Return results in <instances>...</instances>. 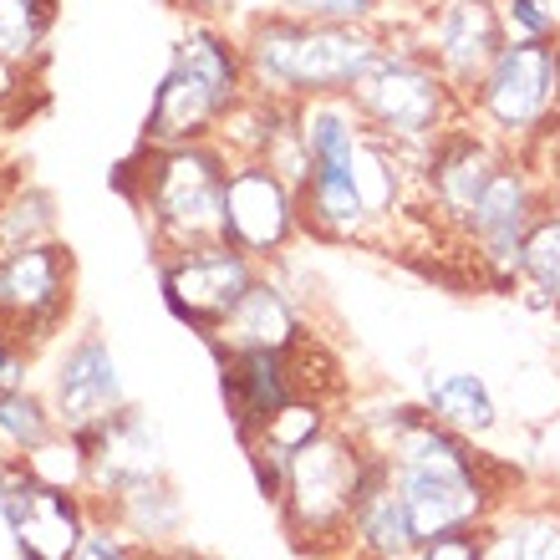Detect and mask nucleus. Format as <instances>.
Masks as SVG:
<instances>
[{
    "label": "nucleus",
    "mask_w": 560,
    "mask_h": 560,
    "mask_svg": "<svg viewBox=\"0 0 560 560\" xmlns=\"http://www.w3.org/2000/svg\"><path fill=\"white\" fill-rule=\"evenodd\" d=\"M15 184H21V178H15V168H5V163H0V205L11 199V189H15Z\"/></svg>",
    "instance_id": "obj_33"
},
{
    "label": "nucleus",
    "mask_w": 560,
    "mask_h": 560,
    "mask_svg": "<svg viewBox=\"0 0 560 560\" xmlns=\"http://www.w3.org/2000/svg\"><path fill=\"white\" fill-rule=\"evenodd\" d=\"M469 118L510 153H540L560 138V42H504L469 92Z\"/></svg>",
    "instance_id": "obj_6"
},
{
    "label": "nucleus",
    "mask_w": 560,
    "mask_h": 560,
    "mask_svg": "<svg viewBox=\"0 0 560 560\" xmlns=\"http://www.w3.org/2000/svg\"><path fill=\"white\" fill-rule=\"evenodd\" d=\"M42 240H51V199L42 189L15 184L11 199L0 205V255H15Z\"/></svg>",
    "instance_id": "obj_25"
},
{
    "label": "nucleus",
    "mask_w": 560,
    "mask_h": 560,
    "mask_svg": "<svg viewBox=\"0 0 560 560\" xmlns=\"http://www.w3.org/2000/svg\"><path fill=\"white\" fill-rule=\"evenodd\" d=\"M240 46H245L250 92L280 97V103H306V97H352V88L393 46V31L266 11L250 21Z\"/></svg>",
    "instance_id": "obj_1"
},
{
    "label": "nucleus",
    "mask_w": 560,
    "mask_h": 560,
    "mask_svg": "<svg viewBox=\"0 0 560 560\" xmlns=\"http://www.w3.org/2000/svg\"><path fill=\"white\" fill-rule=\"evenodd\" d=\"M51 408H57V423L67 428V433L103 423L107 413L128 408L118 362H113V352H107L103 337H82L72 352L61 357L57 387H51Z\"/></svg>",
    "instance_id": "obj_17"
},
{
    "label": "nucleus",
    "mask_w": 560,
    "mask_h": 560,
    "mask_svg": "<svg viewBox=\"0 0 560 560\" xmlns=\"http://www.w3.org/2000/svg\"><path fill=\"white\" fill-rule=\"evenodd\" d=\"M372 448L357 439L347 418L326 428L316 443H306L285 469V489H280V525L291 535L295 550L306 556H341L347 550V530H352V510L368 479Z\"/></svg>",
    "instance_id": "obj_5"
},
{
    "label": "nucleus",
    "mask_w": 560,
    "mask_h": 560,
    "mask_svg": "<svg viewBox=\"0 0 560 560\" xmlns=\"http://www.w3.org/2000/svg\"><path fill=\"white\" fill-rule=\"evenodd\" d=\"M510 42H560V0H500Z\"/></svg>",
    "instance_id": "obj_27"
},
{
    "label": "nucleus",
    "mask_w": 560,
    "mask_h": 560,
    "mask_svg": "<svg viewBox=\"0 0 560 560\" xmlns=\"http://www.w3.org/2000/svg\"><path fill=\"white\" fill-rule=\"evenodd\" d=\"M57 21V0H0V61L36 67Z\"/></svg>",
    "instance_id": "obj_23"
},
{
    "label": "nucleus",
    "mask_w": 560,
    "mask_h": 560,
    "mask_svg": "<svg viewBox=\"0 0 560 560\" xmlns=\"http://www.w3.org/2000/svg\"><path fill=\"white\" fill-rule=\"evenodd\" d=\"M515 291L525 295V306L560 316V209L546 205V214L530 224L525 250H520V280Z\"/></svg>",
    "instance_id": "obj_21"
},
{
    "label": "nucleus",
    "mask_w": 560,
    "mask_h": 560,
    "mask_svg": "<svg viewBox=\"0 0 560 560\" xmlns=\"http://www.w3.org/2000/svg\"><path fill=\"white\" fill-rule=\"evenodd\" d=\"M393 485H398L408 520H413V540H443L458 530H479L510 494H515L520 474L489 458L485 469H418V464H393Z\"/></svg>",
    "instance_id": "obj_8"
},
{
    "label": "nucleus",
    "mask_w": 560,
    "mask_h": 560,
    "mask_svg": "<svg viewBox=\"0 0 560 560\" xmlns=\"http://www.w3.org/2000/svg\"><path fill=\"white\" fill-rule=\"evenodd\" d=\"M26 357L11 337H0V387H21V372H26Z\"/></svg>",
    "instance_id": "obj_32"
},
{
    "label": "nucleus",
    "mask_w": 560,
    "mask_h": 560,
    "mask_svg": "<svg viewBox=\"0 0 560 560\" xmlns=\"http://www.w3.org/2000/svg\"><path fill=\"white\" fill-rule=\"evenodd\" d=\"M72 311V250L57 240L0 255V337L21 352L51 341Z\"/></svg>",
    "instance_id": "obj_10"
},
{
    "label": "nucleus",
    "mask_w": 560,
    "mask_h": 560,
    "mask_svg": "<svg viewBox=\"0 0 560 560\" xmlns=\"http://www.w3.org/2000/svg\"><path fill=\"white\" fill-rule=\"evenodd\" d=\"M250 97V72H245V46L224 36L220 26H189V36L174 46V61L163 72L153 107H148V148L205 143L224 128V118Z\"/></svg>",
    "instance_id": "obj_4"
},
{
    "label": "nucleus",
    "mask_w": 560,
    "mask_h": 560,
    "mask_svg": "<svg viewBox=\"0 0 560 560\" xmlns=\"http://www.w3.org/2000/svg\"><path fill=\"white\" fill-rule=\"evenodd\" d=\"M546 174L530 153H510L485 184L479 205L458 230V245L474 255V276L494 291H515L520 280V250L530 224L546 214Z\"/></svg>",
    "instance_id": "obj_7"
},
{
    "label": "nucleus",
    "mask_w": 560,
    "mask_h": 560,
    "mask_svg": "<svg viewBox=\"0 0 560 560\" xmlns=\"http://www.w3.org/2000/svg\"><path fill=\"white\" fill-rule=\"evenodd\" d=\"M230 148L220 138L205 143H174V148H148L143 159L128 163L138 174L122 178V189L138 199L148 220V235L163 255L194 250L209 240H224V184H230Z\"/></svg>",
    "instance_id": "obj_2"
},
{
    "label": "nucleus",
    "mask_w": 560,
    "mask_h": 560,
    "mask_svg": "<svg viewBox=\"0 0 560 560\" xmlns=\"http://www.w3.org/2000/svg\"><path fill=\"white\" fill-rule=\"evenodd\" d=\"M77 560H159V546H143L128 530H118L113 520L92 515L82 546H77Z\"/></svg>",
    "instance_id": "obj_28"
},
{
    "label": "nucleus",
    "mask_w": 560,
    "mask_h": 560,
    "mask_svg": "<svg viewBox=\"0 0 560 560\" xmlns=\"http://www.w3.org/2000/svg\"><path fill=\"white\" fill-rule=\"evenodd\" d=\"M82 458H88V494L82 500H118L128 489L148 485V479H163V443H159V428L148 423V413L138 408H118L107 413L103 423L92 428H77L72 433Z\"/></svg>",
    "instance_id": "obj_14"
},
{
    "label": "nucleus",
    "mask_w": 560,
    "mask_h": 560,
    "mask_svg": "<svg viewBox=\"0 0 560 560\" xmlns=\"http://www.w3.org/2000/svg\"><path fill=\"white\" fill-rule=\"evenodd\" d=\"M352 103L368 118L372 133L387 138L398 153H408L418 163V174H423L428 153L443 143V133L469 122L464 92L423 57V46L408 31H393V46L352 88Z\"/></svg>",
    "instance_id": "obj_3"
},
{
    "label": "nucleus",
    "mask_w": 560,
    "mask_h": 560,
    "mask_svg": "<svg viewBox=\"0 0 560 560\" xmlns=\"http://www.w3.org/2000/svg\"><path fill=\"white\" fill-rule=\"evenodd\" d=\"M266 276L260 260L245 250H235L230 240H209L194 250L163 255L159 280H163V301L184 326H194L199 337H214L224 326V316L245 301L255 280Z\"/></svg>",
    "instance_id": "obj_11"
},
{
    "label": "nucleus",
    "mask_w": 560,
    "mask_h": 560,
    "mask_svg": "<svg viewBox=\"0 0 560 560\" xmlns=\"http://www.w3.org/2000/svg\"><path fill=\"white\" fill-rule=\"evenodd\" d=\"M209 352L220 362L224 408H230V423H235L240 443H250L270 423V413H280L291 398H301L291 352H260V347H245V352L209 347Z\"/></svg>",
    "instance_id": "obj_15"
},
{
    "label": "nucleus",
    "mask_w": 560,
    "mask_h": 560,
    "mask_svg": "<svg viewBox=\"0 0 560 560\" xmlns=\"http://www.w3.org/2000/svg\"><path fill=\"white\" fill-rule=\"evenodd\" d=\"M535 163H540V174H546V199L550 209H560V138H550L540 153H530Z\"/></svg>",
    "instance_id": "obj_30"
},
{
    "label": "nucleus",
    "mask_w": 560,
    "mask_h": 560,
    "mask_svg": "<svg viewBox=\"0 0 560 560\" xmlns=\"http://www.w3.org/2000/svg\"><path fill=\"white\" fill-rule=\"evenodd\" d=\"M413 550V520H408V504L393 485V458L372 448L368 479H362V494L352 510V530H347V550L337 560H408Z\"/></svg>",
    "instance_id": "obj_16"
},
{
    "label": "nucleus",
    "mask_w": 560,
    "mask_h": 560,
    "mask_svg": "<svg viewBox=\"0 0 560 560\" xmlns=\"http://www.w3.org/2000/svg\"><path fill=\"white\" fill-rule=\"evenodd\" d=\"M0 520L11 525L21 560H77L92 510L82 489L46 485L26 454H11L0 458Z\"/></svg>",
    "instance_id": "obj_9"
},
{
    "label": "nucleus",
    "mask_w": 560,
    "mask_h": 560,
    "mask_svg": "<svg viewBox=\"0 0 560 560\" xmlns=\"http://www.w3.org/2000/svg\"><path fill=\"white\" fill-rule=\"evenodd\" d=\"M57 433H61V423L51 402H42L26 387H0V439L11 443L15 454H36Z\"/></svg>",
    "instance_id": "obj_24"
},
{
    "label": "nucleus",
    "mask_w": 560,
    "mask_h": 560,
    "mask_svg": "<svg viewBox=\"0 0 560 560\" xmlns=\"http://www.w3.org/2000/svg\"><path fill=\"white\" fill-rule=\"evenodd\" d=\"M479 540L485 560H560V500H504Z\"/></svg>",
    "instance_id": "obj_19"
},
{
    "label": "nucleus",
    "mask_w": 560,
    "mask_h": 560,
    "mask_svg": "<svg viewBox=\"0 0 560 560\" xmlns=\"http://www.w3.org/2000/svg\"><path fill=\"white\" fill-rule=\"evenodd\" d=\"M26 103V67H11V61H0V113H11V107Z\"/></svg>",
    "instance_id": "obj_31"
},
{
    "label": "nucleus",
    "mask_w": 560,
    "mask_h": 560,
    "mask_svg": "<svg viewBox=\"0 0 560 560\" xmlns=\"http://www.w3.org/2000/svg\"><path fill=\"white\" fill-rule=\"evenodd\" d=\"M270 11L301 15V21H337V26H383L387 0H276Z\"/></svg>",
    "instance_id": "obj_26"
},
{
    "label": "nucleus",
    "mask_w": 560,
    "mask_h": 560,
    "mask_svg": "<svg viewBox=\"0 0 560 560\" xmlns=\"http://www.w3.org/2000/svg\"><path fill=\"white\" fill-rule=\"evenodd\" d=\"M408 36L464 92V103L510 42V31L500 21V0H428Z\"/></svg>",
    "instance_id": "obj_13"
},
{
    "label": "nucleus",
    "mask_w": 560,
    "mask_h": 560,
    "mask_svg": "<svg viewBox=\"0 0 560 560\" xmlns=\"http://www.w3.org/2000/svg\"><path fill=\"white\" fill-rule=\"evenodd\" d=\"M408 560H485V540H479V530H458V535H443V540L418 546Z\"/></svg>",
    "instance_id": "obj_29"
},
{
    "label": "nucleus",
    "mask_w": 560,
    "mask_h": 560,
    "mask_svg": "<svg viewBox=\"0 0 560 560\" xmlns=\"http://www.w3.org/2000/svg\"><path fill=\"white\" fill-rule=\"evenodd\" d=\"M301 235V199L295 184L270 159H235L224 184V240L255 255L260 266L276 260Z\"/></svg>",
    "instance_id": "obj_12"
},
{
    "label": "nucleus",
    "mask_w": 560,
    "mask_h": 560,
    "mask_svg": "<svg viewBox=\"0 0 560 560\" xmlns=\"http://www.w3.org/2000/svg\"><path fill=\"white\" fill-rule=\"evenodd\" d=\"M306 322H301V311L291 306V295L280 291L270 276H260L245 291L224 326L214 337H205L209 347H230V352H245V347H260V352H295L301 341H306Z\"/></svg>",
    "instance_id": "obj_18"
},
{
    "label": "nucleus",
    "mask_w": 560,
    "mask_h": 560,
    "mask_svg": "<svg viewBox=\"0 0 560 560\" xmlns=\"http://www.w3.org/2000/svg\"><path fill=\"white\" fill-rule=\"evenodd\" d=\"M423 408L474 443L500 428V402H494V393H489V383L479 372H428Z\"/></svg>",
    "instance_id": "obj_20"
},
{
    "label": "nucleus",
    "mask_w": 560,
    "mask_h": 560,
    "mask_svg": "<svg viewBox=\"0 0 560 560\" xmlns=\"http://www.w3.org/2000/svg\"><path fill=\"white\" fill-rule=\"evenodd\" d=\"M92 515H103L113 520L118 530H128L133 540H143V546H159L163 535H174L178 530V500H174V489L163 485V479H148V485L128 489V494H118V500H107V504H88Z\"/></svg>",
    "instance_id": "obj_22"
}]
</instances>
